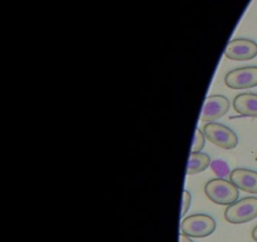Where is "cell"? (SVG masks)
Masks as SVG:
<instances>
[{
  "instance_id": "obj_1",
  "label": "cell",
  "mask_w": 257,
  "mask_h": 242,
  "mask_svg": "<svg viewBox=\"0 0 257 242\" xmlns=\"http://www.w3.org/2000/svg\"><path fill=\"white\" fill-rule=\"evenodd\" d=\"M205 193L212 202L217 205L230 206L237 201L240 192L231 181L225 178H213L205 186Z\"/></svg>"
},
{
  "instance_id": "obj_5",
  "label": "cell",
  "mask_w": 257,
  "mask_h": 242,
  "mask_svg": "<svg viewBox=\"0 0 257 242\" xmlns=\"http://www.w3.org/2000/svg\"><path fill=\"white\" fill-rule=\"evenodd\" d=\"M225 84L232 89H248L257 85V67H242L228 72Z\"/></svg>"
},
{
  "instance_id": "obj_6",
  "label": "cell",
  "mask_w": 257,
  "mask_h": 242,
  "mask_svg": "<svg viewBox=\"0 0 257 242\" xmlns=\"http://www.w3.org/2000/svg\"><path fill=\"white\" fill-rule=\"evenodd\" d=\"M225 55L231 60H250L257 55V44L253 40L237 38L228 43Z\"/></svg>"
},
{
  "instance_id": "obj_10",
  "label": "cell",
  "mask_w": 257,
  "mask_h": 242,
  "mask_svg": "<svg viewBox=\"0 0 257 242\" xmlns=\"http://www.w3.org/2000/svg\"><path fill=\"white\" fill-rule=\"evenodd\" d=\"M211 165L210 156L203 152H192L190 155V161H188L187 175L192 176L196 173L203 172L207 170Z\"/></svg>"
},
{
  "instance_id": "obj_9",
  "label": "cell",
  "mask_w": 257,
  "mask_h": 242,
  "mask_svg": "<svg viewBox=\"0 0 257 242\" xmlns=\"http://www.w3.org/2000/svg\"><path fill=\"white\" fill-rule=\"evenodd\" d=\"M233 108L238 114L243 117L257 118V94L256 93H242L233 99Z\"/></svg>"
},
{
  "instance_id": "obj_7",
  "label": "cell",
  "mask_w": 257,
  "mask_h": 242,
  "mask_svg": "<svg viewBox=\"0 0 257 242\" xmlns=\"http://www.w3.org/2000/svg\"><path fill=\"white\" fill-rule=\"evenodd\" d=\"M228 109H230V100L225 95H210L203 105L201 120L206 123H212L225 115Z\"/></svg>"
},
{
  "instance_id": "obj_4",
  "label": "cell",
  "mask_w": 257,
  "mask_h": 242,
  "mask_svg": "<svg viewBox=\"0 0 257 242\" xmlns=\"http://www.w3.org/2000/svg\"><path fill=\"white\" fill-rule=\"evenodd\" d=\"M203 133L211 143L223 150H233L238 143L236 133L221 123H206L203 126Z\"/></svg>"
},
{
  "instance_id": "obj_12",
  "label": "cell",
  "mask_w": 257,
  "mask_h": 242,
  "mask_svg": "<svg viewBox=\"0 0 257 242\" xmlns=\"http://www.w3.org/2000/svg\"><path fill=\"white\" fill-rule=\"evenodd\" d=\"M191 202H192V197H191V193L188 191H183V202H182V212L181 215L185 216L186 212L188 211L190 208Z\"/></svg>"
},
{
  "instance_id": "obj_8",
  "label": "cell",
  "mask_w": 257,
  "mask_h": 242,
  "mask_svg": "<svg viewBox=\"0 0 257 242\" xmlns=\"http://www.w3.org/2000/svg\"><path fill=\"white\" fill-rule=\"evenodd\" d=\"M230 181L241 191L257 195V172L247 168H235L230 172Z\"/></svg>"
},
{
  "instance_id": "obj_15",
  "label": "cell",
  "mask_w": 257,
  "mask_h": 242,
  "mask_svg": "<svg viewBox=\"0 0 257 242\" xmlns=\"http://www.w3.org/2000/svg\"><path fill=\"white\" fill-rule=\"evenodd\" d=\"M256 160H257V158H256Z\"/></svg>"
},
{
  "instance_id": "obj_13",
  "label": "cell",
  "mask_w": 257,
  "mask_h": 242,
  "mask_svg": "<svg viewBox=\"0 0 257 242\" xmlns=\"http://www.w3.org/2000/svg\"><path fill=\"white\" fill-rule=\"evenodd\" d=\"M180 242H193L192 240H191L190 237H188V236H186V235H180Z\"/></svg>"
},
{
  "instance_id": "obj_3",
  "label": "cell",
  "mask_w": 257,
  "mask_h": 242,
  "mask_svg": "<svg viewBox=\"0 0 257 242\" xmlns=\"http://www.w3.org/2000/svg\"><path fill=\"white\" fill-rule=\"evenodd\" d=\"M257 217V197H245L227 206L225 218L233 225L250 222Z\"/></svg>"
},
{
  "instance_id": "obj_14",
  "label": "cell",
  "mask_w": 257,
  "mask_h": 242,
  "mask_svg": "<svg viewBox=\"0 0 257 242\" xmlns=\"http://www.w3.org/2000/svg\"><path fill=\"white\" fill-rule=\"evenodd\" d=\"M251 236H252L253 240L257 241V226H256V227L253 228V230H252V233H251Z\"/></svg>"
},
{
  "instance_id": "obj_2",
  "label": "cell",
  "mask_w": 257,
  "mask_h": 242,
  "mask_svg": "<svg viewBox=\"0 0 257 242\" xmlns=\"http://www.w3.org/2000/svg\"><path fill=\"white\" fill-rule=\"evenodd\" d=\"M216 221L210 215L196 213L183 218L181 223V231L183 235L193 238L207 237L215 232Z\"/></svg>"
},
{
  "instance_id": "obj_11",
  "label": "cell",
  "mask_w": 257,
  "mask_h": 242,
  "mask_svg": "<svg viewBox=\"0 0 257 242\" xmlns=\"http://www.w3.org/2000/svg\"><path fill=\"white\" fill-rule=\"evenodd\" d=\"M205 142H206V136L200 128L196 130L195 133V141H193L192 145V152H201V151L205 148Z\"/></svg>"
}]
</instances>
